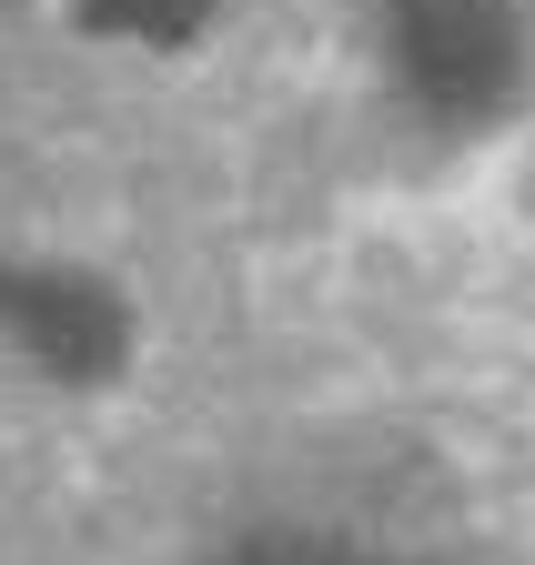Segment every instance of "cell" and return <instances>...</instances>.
<instances>
[{"mask_svg": "<svg viewBox=\"0 0 535 565\" xmlns=\"http://www.w3.org/2000/svg\"><path fill=\"white\" fill-rule=\"evenodd\" d=\"M82 21L101 31H131V41H182V31H203V0H72Z\"/></svg>", "mask_w": 535, "mask_h": 565, "instance_id": "obj_3", "label": "cell"}, {"mask_svg": "<svg viewBox=\"0 0 535 565\" xmlns=\"http://www.w3.org/2000/svg\"><path fill=\"white\" fill-rule=\"evenodd\" d=\"M233 565H364V555H344V545H313V535H274V545H243Z\"/></svg>", "mask_w": 535, "mask_h": 565, "instance_id": "obj_4", "label": "cell"}, {"mask_svg": "<svg viewBox=\"0 0 535 565\" xmlns=\"http://www.w3.org/2000/svg\"><path fill=\"white\" fill-rule=\"evenodd\" d=\"M394 41H405V82L435 111H495L505 82H515L505 0H405V11H394Z\"/></svg>", "mask_w": 535, "mask_h": 565, "instance_id": "obj_1", "label": "cell"}, {"mask_svg": "<svg viewBox=\"0 0 535 565\" xmlns=\"http://www.w3.org/2000/svg\"><path fill=\"white\" fill-rule=\"evenodd\" d=\"M0 323H11L51 374H72V384L121 364V313H111V294H92L82 273H0Z\"/></svg>", "mask_w": 535, "mask_h": 565, "instance_id": "obj_2", "label": "cell"}]
</instances>
